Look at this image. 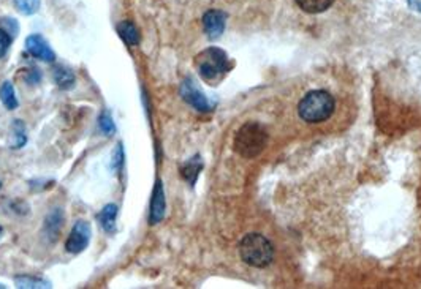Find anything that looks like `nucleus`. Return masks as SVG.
Listing matches in <instances>:
<instances>
[{
  "label": "nucleus",
  "mask_w": 421,
  "mask_h": 289,
  "mask_svg": "<svg viewBox=\"0 0 421 289\" xmlns=\"http://www.w3.org/2000/svg\"><path fill=\"white\" fill-rule=\"evenodd\" d=\"M180 97L185 103L195 108L200 112H209L212 111V103L207 100V97L198 89L195 81L192 78H185L180 84Z\"/></svg>",
  "instance_id": "423d86ee"
},
{
  "label": "nucleus",
  "mask_w": 421,
  "mask_h": 289,
  "mask_svg": "<svg viewBox=\"0 0 421 289\" xmlns=\"http://www.w3.org/2000/svg\"><path fill=\"white\" fill-rule=\"evenodd\" d=\"M98 128H100V132L106 136L116 133V123H114L111 112H109L108 109H105V111L100 114V117H98Z\"/></svg>",
  "instance_id": "6ab92c4d"
},
{
  "label": "nucleus",
  "mask_w": 421,
  "mask_h": 289,
  "mask_svg": "<svg viewBox=\"0 0 421 289\" xmlns=\"http://www.w3.org/2000/svg\"><path fill=\"white\" fill-rule=\"evenodd\" d=\"M195 67L198 70L201 79L216 86L232 70L233 65L230 62L225 51H222L221 48L212 46L201 51L195 57Z\"/></svg>",
  "instance_id": "f257e3e1"
},
{
  "label": "nucleus",
  "mask_w": 421,
  "mask_h": 289,
  "mask_svg": "<svg viewBox=\"0 0 421 289\" xmlns=\"http://www.w3.org/2000/svg\"><path fill=\"white\" fill-rule=\"evenodd\" d=\"M16 286L21 289H48L51 288V283L41 277L35 275H16L15 277Z\"/></svg>",
  "instance_id": "dca6fc26"
},
{
  "label": "nucleus",
  "mask_w": 421,
  "mask_h": 289,
  "mask_svg": "<svg viewBox=\"0 0 421 289\" xmlns=\"http://www.w3.org/2000/svg\"><path fill=\"white\" fill-rule=\"evenodd\" d=\"M239 256L245 264L263 269L274 259V248L261 234H247L239 243Z\"/></svg>",
  "instance_id": "7ed1b4c3"
},
{
  "label": "nucleus",
  "mask_w": 421,
  "mask_h": 289,
  "mask_svg": "<svg viewBox=\"0 0 421 289\" xmlns=\"http://www.w3.org/2000/svg\"><path fill=\"white\" fill-rule=\"evenodd\" d=\"M119 215V207L116 204H106L98 214V221L103 228V231L108 234L116 232V221Z\"/></svg>",
  "instance_id": "f8f14e48"
},
{
  "label": "nucleus",
  "mask_w": 421,
  "mask_h": 289,
  "mask_svg": "<svg viewBox=\"0 0 421 289\" xmlns=\"http://www.w3.org/2000/svg\"><path fill=\"white\" fill-rule=\"evenodd\" d=\"M268 143V133L259 122H247L238 130L234 136V150L244 158L260 155Z\"/></svg>",
  "instance_id": "20e7f679"
},
{
  "label": "nucleus",
  "mask_w": 421,
  "mask_h": 289,
  "mask_svg": "<svg viewBox=\"0 0 421 289\" xmlns=\"http://www.w3.org/2000/svg\"><path fill=\"white\" fill-rule=\"evenodd\" d=\"M0 27H2L5 32H8V34L12 35V38H15L19 34V24H18V21L13 18H3L2 21H0Z\"/></svg>",
  "instance_id": "4be33fe9"
},
{
  "label": "nucleus",
  "mask_w": 421,
  "mask_h": 289,
  "mask_svg": "<svg viewBox=\"0 0 421 289\" xmlns=\"http://www.w3.org/2000/svg\"><path fill=\"white\" fill-rule=\"evenodd\" d=\"M298 112L304 122H325L335 112V98L325 90H312L299 101Z\"/></svg>",
  "instance_id": "f03ea898"
},
{
  "label": "nucleus",
  "mask_w": 421,
  "mask_h": 289,
  "mask_svg": "<svg viewBox=\"0 0 421 289\" xmlns=\"http://www.w3.org/2000/svg\"><path fill=\"white\" fill-rule=\"evenodd\" d=\"M53 78L54 83H56L59 89L62 90L73 89L76 84L73 72L68 67H64V65H56V67L53 68Z\"/></svg>",
  "instance_id": "ddd939ff"
},
{
  "label": "nucleus",
  "mask_w": 421,
  "mask_h": 289,
  "mask_svg": "<svg viewBox=\"0 0 421 289\" xmlns=\"http://www.w3.org/2000/svg\"><path fill=\"white\" fill-rule=\"evenodd\" d=\"M92 239V226L89 221L78 220L72 228V232L65 242V250L72 255H79L89 247Z\"/></svg>",
  "instance_id": "39448f33"
},
{
  "label": "nucleus",
  "mask_w": 421,
  "mask_h": 289,
  "mask_svg": "<svg viewBox=\"0 0 421 289\" xmlns=\"http://www.w3.org/2000/svg\"><path fill=\"white\" fill-rule=\"evenodd\" d=\"M203 166H205L203 158H201L200 155L189 158V160L185 161L183 166H180V177H183L184 181L190 185V187H194Z\"/></svg>",
  "instance_id": "9b49d317"
},
{
  "label": "nucleus",
  "mask_w": 421,
  "mask_h": 289,
  "mask_svg": "<svg viewBox=\"0 0 421 289\" xmlns=\"http://www.w3.org/2000/svg\"><path fill=\"white\" fill-rule=\"evenodd\" d=\"M227 24V13L222 10H209L203 16V27L209 40L221 38Z\"/></svg>",
  "instance_id": "1a4fd4ad"
},
{
  "label": "nucleus",
  "mask_w": 421,
  "mask_h": 289,
  "mask_svg": "<svg viewBox=\"0 0 421 289\" xmlns=\"http://www.w3.org/2000/svg\"><path fill=\"white\" fill-rule=\"evenodd\" d=\"M13 2L16 10L24 16L34 14L40 8V0H13Z\"/></svg>",
  "instance_id": "aec40b11"
},
{
  "label": "nucleus",
  "mask_w": 421,
  "mask_h": 289,
  "mask_svg": "<svg viewBox=\"0 0 421 289\" xmlns=\"http://www.w3.org/2000/svg\"><path fill=\"white\" fill-rule=\"evenodd\" d=\"M298 7L306 13H324L335 3V0H297Z\"/></svg>",
  "instance_id": "f3484780"
},
{
  "label": "nucleus",
  "mask_w": 421,
  "mask_h": 289,
  "mask_svg": "<svg viewBox=\"0 0 421 289\" xmlns=\"http://www.w3.org/2000/svg\"><path fill=\"white\" fill-rule=\"evenodd\" d=\"M0 234H2V226H0Z\"/></svg>",
  "instance_id": "bb28decb"
},
{
  "label": "nucleus",
  "mask_w": 421,
  "mask_h": 289,
  "mask_svg": "<svg viewBox=\"0 0 421 289\" xmlns=\"http://www.w3.org/2000/svg\"><path fill=\"white\" fill-rule=\"evenodd\" d=\"M116 30L125 45L136 46L140 43V32L136 29V26L133 23H130V21H122V23H119Z\"/></svg>",
  "instance_id": "4468645a"
},
{
  "label": "nucleus",
  "mask_w": 421,
  "mask_h": 289,
  "mask_svg": "<svg viewBox=\"0 0 421 289\" xmlns=\"http://www.w3.org/2000/svg\"><path fill=\"white\" fill-rule=\"evenodd\" d=\"M40 79H41V73H40V70H38V68H32L30 72H29V74H27V81H29L30 84L40 83Z\"/></svg>",
  "instance_id": "b1692460"
},
{
  "label": "nucleus",
  "mask_w": 421,
  "mask_h": 289,
  "mask_svg": "<svg viewBox=\"0 0 421 289\" xmlns=\"http://www.w3.org/2000/svg\"><path fill=\"white\" fill-rule=\"evenodd\" d=\"M0 187H2V183H0Z\"/></svg>",
  "instance_id": "cd10ccee"
},
{
  "label": "nucleus",
  "mask_w": 421,
  "mask_h": 289,
  "mask_svg": "<svg viewBox=\"0 0 421 289\" xmlns=\"http://www.w3.org/2000/svg\"><path fill=\"white\" fill-rule=\"evenodd\" d=\"M26 49L32 56L40 59L43 62H54L56 61V54L49 46V43L45 40V37L34 34L29 35L26 40Z\"/></svg>",
  "instance_id": "6e6552de"
},
{
  "label": "nucleus",
  "mask_w": 421,
  "mask_h": 289,
  "mask_svg": "<svg viewBox=\"0 0 421 289\" xmlns=\"http://www.w3.org/2000/svg\"><path fill=\"white\" fill-rule=\"evenodd\" d=\"M124 160H125V155H124L122 143H118L116 147H114L113 154H111V169H113L114 172H120V171H122V168H124Z\"/></svg>",
  "instance_id": "412c9836"
},
{
  "label": "nucleus",
  "mask_w": 421,
  "mask_h": 289,
  "mask_svg": "<svg viewBox=\"0 0 421 289\" xmlns=\"http://www.w3.org/2000/svg\"><path fill=\"white\" fill-rule=\"evenodd\" d=\"M0 100H2L3 106L8 109V111H13L19 106L18 98H16V92L13 84L10 81H5V83L0 86Z\"/></svg>",
  "instance_id": "a211bd4d"
},
{
  "label": "nucleus",
  "mask_w": 421,
  "mask_h": 289,
  "mask_svg": "<svg viewBox=\"0 0 421 289\" xmlns=\"http://www.w3.org/2000/svg\"><path fill=\"white\" fill-rule=\"evenodd\" d=\"M409 7L413 10V12L421 13V0H407Z\"/></svg>",
  "instance_id": "393cba45"
},
{
  "label": "nucleus",
  "mask_w": 421,
  "mask_h": 289,
  "mask_svg": "<svg viewBox=\"0 0 421 289\" xmlns=\"http://www.w3.org/2000/svg\"><path fill=\"white\" fill-rule=\"evenodd\" d=\"M10 149H23L27 143V134H26V125L23 121L16 119L12 123V132H10Z\"/></svg>",
  "instance_id": "2eb2a0df"
},
{
  "label": "nucleus",
  "mask_w": 421,
  "mask_h": 289,
  "mask_svg": "<svg viewBox=\"0 0 421 289\" xmlns=\"http://www.w3.org/2000/svg\"><path fill=\"white\" fill-rule=\"evenodd\" d=\"M64 210L60 207H56L46 215L45 225H43V236L46 237L49 243H54L59 239V234L64 229Z\"/></svg>",
  "instance_id": "9d476101"
},
{
  "label": "nucleus",
  "mask_w": 421,
  "mask_h": 289,
  "mask_svg": "<svg viewBox=\"0 0 421 289\" xmlns=\"http://www.w3.org/2000/svg\"><path fill=\"white\" fill-rule=\"evenodd\" d=\"M167 209V199H165V188H163V182L157 179L154 190H152V199L149 207V225H158L165 217Z\"/></svg>",
  "instance_id": "0eeeda50"
},
{
  "label": "nucleus",
  "mask_w": 421,
  "mask_h": 289,
  "mask_svg": "<svg viewBox=\"0 0 421 289\" xmlns=\"http://www.w3.org/2000/svg\"><path fill=\"white\" fill-rule=\"evenodd\" d=\"M3 288H5V286H3V285H0V289H3Z\"/></svg>",
  "instance_id": "a878e982"
},
{
  "label": "nucleus",
  "mask_w": 421,
  "mask_h": 289,
  "mask_svg": "<svg viewBox=\"0 0 421 289\" xmlns=\"http://www.w3.org/2000/svg\"><path fill=\"white\" fill-rule=\"evenodd\" d=\"M12 41H13L12 35L0 27V59L7 56L8 49H10V46H12Z\"/></svg>",
  "instance_id": "5701e85b"
}]
</instances>
